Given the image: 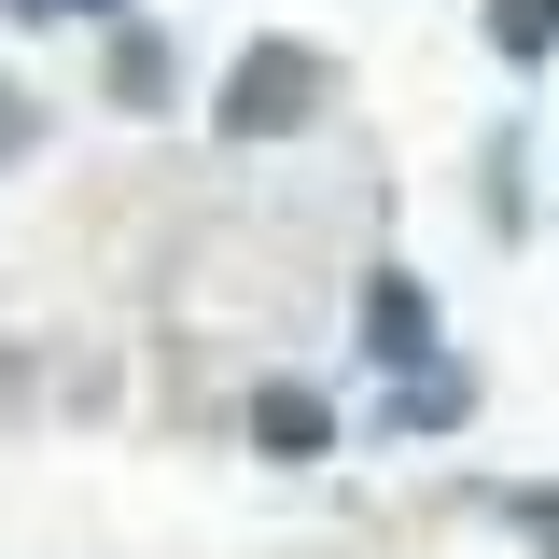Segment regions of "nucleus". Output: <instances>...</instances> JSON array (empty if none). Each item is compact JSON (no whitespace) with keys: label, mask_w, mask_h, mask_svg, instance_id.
<instances>
[{"label":"nucleus","mask_w":559,"mask_h":559,"mask_svg":"<svg viewBox=\"0 0 559 559\" xmlns=\"http://www.w3.org/2000/svg\"><path fill=\"white\" fill-rule=\"evenodd\" d=\"M489 57H503V70H546L559 57V0H489Z\"/></svg>","instance_id":"nucleus-6"},{"label":"nucleus","mask_w":559,"mask_h":559,"mask_svg":"<svg viewBox=\"0 0 559 559\" xmlns=\"http://www.w3.org/2000/svg\"><path fill=\"white\" fill-rule=\"evenodd\" d=\"M98 84H112V112H168V98H182V70H168V43H154L140 14H112V57H98Z\"/></svg>","instance_id":"nucleus-4"},{"label":"nucleus","mask_w":559,"mask_h":559,"mask_svg":"<svg viewBox=\"0 0 559 559\" xmlns=\"http://www.w3.org/2000/svg\"><path fill=\"white\" fill-rule=\"evenodd\" d=\"M14 28H70V14H127V0H0Z\"/></svg>","instance_id":"nucleus-9"},{"label":"nucleus","mask_w":559,"mask_h":559,"mask_svg":"<svg viewBox=\"0 0 559 559\" xmlns=\"http://www.w3.org/2000/svg\"><path fill=\"white\" fill-rule=\"evenodd\" d=\"M322 98H336L322 43H294V28H280V43H252V57L210 84V127H224V140H308V127H322Z\"/></svg>","instance_id":"nucleus-1"},{"label":"nucleus","mask_w":559,"mask_h":559,"mask_svg":"<svg viewBox=\"0 0 559 559\" xmlns=\"http://www.w3.org/2000/svg\"><path fill=\"white\" fill-rule=\"evenodd\" d=\"M252 448H266V462H322V448H336V392H322V378H266V392H252Z\"/></svg>","instance_id":"nucleus-2"},{"label":"nucleus","mask_w":559,"mask_h":559,"mask_svg":"<svg viewBox=\"0 0 559 559\" xmlns=\"http://www.w3.org/2000/svg\"><path fill=\"white\" fill-rule=\"evenodd\" d=\"M364 349H378L392 378H406L419 349H433V294H419L406 266H378V280H364Z\"/></svg>","instance_id":"nucleus-3"},{"label":"nucleus","mask_w":559,"mask_h":559,"mask_svg":"<svg viewBox=\"0 0 559 559\" xmlns=\"http://www.w3.org/2000/svg\"><path fill=\"white\" fill-rule=\"evenodd\" d=\"M28 154H43V98L0 70V168H28Z\"/></svg>","instance_id":"nucleus-7"},{"label":"nucleus","mask_w":559,"mask_h":559,"mask_svg":"<svg viewBox=\"0 0 559 559\" xmlns=\"http://www.w3.org/2000/svg\"><path fill=\"white\" fill-rule=\"evenodd\" d=\"M489 503H503V532H518V546L559 559V489H489Z\"/></svg>","instance_id":"nucleus-8"},{"label":"nucleus","mask_w":559,"mask_h":559,"mask_svg":"<svg viewBox=\"0 0 559 559\" xmlns=\"http://www.w3.org/2000/svg\"><path fill=\"white\" fill-rule=\"evenodd\" d=\"M392 419H406V433H448V419H476V364H448V349H419L406 378H392Z\"/></svg>","instance_id":"nucleus-5"}]
</instances>
